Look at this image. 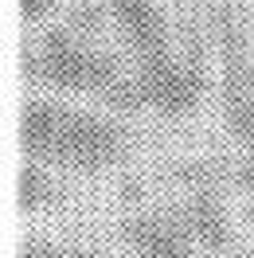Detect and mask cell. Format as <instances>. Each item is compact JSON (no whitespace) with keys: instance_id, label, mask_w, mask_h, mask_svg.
<instances>
[{"instance_id":"obj_1","label":"cell","mask_w":254,"mask_h":258,"mask_svg":"<svg viewBox=\"0 0 254 258\" xmlns=\"http://www.w3.org/2000/svg\"><path fill=\"white\" fill-rule=\"evenodd\" d=\"M24 71L35 82H47L55 90L71 94H102L121 79V71L102 55V51L79 43L71 32H47L24 59Z\"/></svg>"},{"instance_id":"obj_2","label":"cell","mask_w":254,"mask_h":258,"mask_svg":"<svg viewBox=\"0 0 254 258\" xmlns=\"http://www.w3.org/2000/svg\"><path fill=\"white\" fill-rule=\"evenodd\" d=\"M137 86L145 94V110H157L160 117H184L200 106L207 90V75L196 51H188V55L164 51V55L141 59Z\"/></svg>"},{"instance_id":"obj_3","label":"cell","mask_w":254,"mask_h":258,"mask_svg":"<svg viewBox=\"0 0 254 258\" xmlns=\"http://www.w3.org/2000/svg\"><path fill=\"white\" fill-rule=\"evenodd\" d=\"M121 149H125V137L110 117H98V113H86V110H67L51 164L71 168V172H102L121 157Z\"/></svg>"},{"instance_id":"obj_4","label":"cell","mask_w":254,"mask_h":258,"mask_svg":"<svg viewBox=\"0 0 254 258\" xmlns=\"http://www.w3.org/2000/svg\"><path fill=\"white\" fill-rule=\"evenodd\" d=\"M219 94H223V121L231 129L242 149L254 145V59L242 47L235 28L223 35V75H219Z\"/></svg>"},{"instance_id":"obj_5","label":"cell","mask_w":254,"mask_h":258,"mask_svg":"<svg viewBox=\"0 0 254 258\" xmlns=\"http://www.w3.org/2000/svg\"><path fill=\"white\" fill-rule=\"evenodd\" d=\"M110 12L121 35L129 39V47L137 51V59H153L168 51V32L157 0H110Z\"/></svg>"},{"instance_id":"obj_6","label":"cell","mask_w":254,"mask_h":258,"mask_svg":"<svg viewBox=\"0 0 254 258\" xmlns=\"http://www.w3.org/2000/svg\"><path fill=\"white\" fill-rule=\"evenodd\" d=\"M176 219L184 227V235H188L196 246H204V250L223 254V250L231 246V219H227L219 196L211 192V188H196V192L184 200V208H180Z\"/></svg>"},{"instance_id":"obj_7","label":"cell","mask_w":254,"mask_h":258,"mask_svg":"<svg viewBox=\"0 0 254 258\" xmlns=\"http://www.w3.org/2000/svg\"><path fill=\"white\" fill-rule=\"evenodd\" d=\"M125 242L133 258H192L196 250L180 219H164V215H133L125 227Z\"/></svg>"},{"instance_id":"obj_8","label":"cell","mask_w":254,"mask_h":258,"mask_svg":"<svg viewBox=\"0 0 254 258\" xmlns=\"http://www.w3.org/2000/svg\"><path fill=\"white\" fill-rule=\"evenodd\" d=\"M63 113H67V106L47 102V98L28 102L24 121H20V141H24V153H28L32 161L51 164V153H55V141H59V129H63Z\"/></svg>"},{"instance_id":"obj_9","label":"cell","mask_w":254,"mask_h":258,"mask_svg":"<svg viewBox=\"0 0 254 258\" xmlns=\"http://www.w3.org/2000/svg\"><path fill=\"white\" fill-rule=\"evenodd\" d=\"M20 208L24 211H43V208H51L55 200H59V188H55V176L47 172V164L43 161H24V168H20Z\"/></svg>"},{"instance_id":"obj_10","label":"cell","mask_w":254,"mask_h":258,"mask_svg":"<svg viewBox=\"0 0 254 258\" xmlns=\"http://www.w3.org/2000/svg\"><path fill=\"white\" fill-rule=\"evenodd\" d=\"M67 250L71 246H59V242H51V239H32V242H24L20 258H67Z\"/></svg>"},{"instance_id":"obj_11","label":"cell","mask_w":254,"mask_h":258,"mask_svg":"<svg viewBox=\"0 0 254 258\" xmlns=\"http://www.w3.org/2000/svg\"><path fill=\"white\" fill-rule=\"evenodd\" d=\"M55 4H59V0H20V16L28 20V24H35V20L47 16Z\"/></svg>"},{"instance_id":"obj_12","label":"cell","mask_w":254,"mask_h":258,"mask_svg":"<svg viewBox=\"0 0 254 258\" xmlns=\"http://www.w3.org/2000/svg\"><path fill=\"white\" fill-rule=\"evenodd\" d=\"M238 180H242L246 188H254V145L238 153Z\"/></svg>"},{"instance_id":"obj_13","label":"cell","mask_w":254,"mask_h":258,"mask_svg":"<svg viewBox=\"0 0 254 258\" xmlns=\"http://www.w3.org/2000/svg\"><path fill=\"white\" fill-rule=\"evenodd\" d=\"M67 258H106V254H102L98 246H71V250H67Z\"/></svg>"}]
</instances>
